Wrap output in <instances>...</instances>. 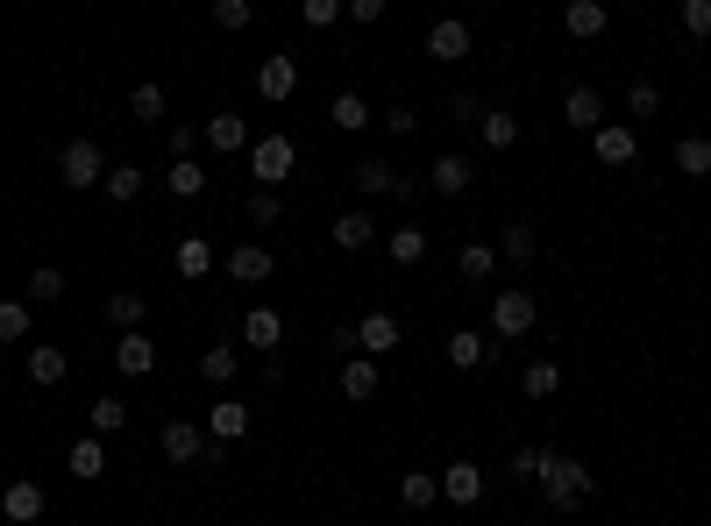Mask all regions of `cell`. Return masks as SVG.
<instances>
[{
  "mask_svg": "<svg viewBox=\"0 0 711 526\" xmlns=\"http://www.w3.org/2000/svg\"><path fill=\"white\" fill-rule=\"evenodd\" d=\"M655 108H662V86H655V79H633V93H626V114H641V122H647Z\"/></svg>",
  "mask_w": 711,
  "mask_h": 526,
  "instance_id": "44",
  "label": "cell"
},
{
  "mask_svg": "<svg viewBox=\"0 0 711 526\" xmlns=\"http://www.w3.org/2000/svg\"><path fill=\"white\" fill-rule=\"evenodd\" d=\"M200 135H207V149H221V157H242V149L256 143L242 114H207V128H200Z\"/></svg>",
  "mask_w": 711,
  "mask_h": 526,
  "instance_id": "11",
  "label": "cell"
},
{
  "mask_svg": "<svg viewBox=\"0 0 711 526\" xmlns=\"http://www.w3.org/2000/svg\"><path fill=\"white\" fill-rule=\"evenodd\" d=\"M29 299H0V342H29Z\"/></svg>",
  "mask_w": 711,
  "mask_h": 526,
  "instance_id": "35",
  "label": "cell"
},
{
  "mask_svg": "<svg viewBox=\"0 0 711 526\" xmlns=\"http://www.w3.org/2000/svg\"><path fill=\"white\" fill-rule=\"evenodd\" d=\"M356 186H363V192H399V164H391V157H370V164L356 171Z\"/></svg>",
  "mask_w": 711,
  "mask_h": 526,
  "instance_id": "36",
  "label": "cell"
},
{
  "mask_svg": "<svg viewBox=\"0 0 711 526\" xmlns=\"http://www.w3.org/2000/svg\"><path fill=\"white\" fill-rule=\"evenodd\" d=\"M541 499H548V513H577V505L591 499V470H584L577 456H548V470H541Z\"/></svg>",
  "mask_w": 711,
  "mask_h": 526,
  "instance_id": "1",
  "label": "cell"
},
{
  "mask_svg": "<svg viewBox=\"0 0 711 526\" xmlns=\"http://www.w3.org/2000/svg\"><path fill=\"white\" fill-rule=\"evenodd\" d=\"M278 342H285V321L270 306H249V313H242V349H264L270 356Z\"/></svg>",
  "mask_w": 711,
  "mask_h": 526,
  "instance_id": "18",
  "label": "cell"
},
{
  "mask_svg": "<svg viewBox=\"0 0 711 526\" xmlns=\"http://www.w3.org/2000/svg\"><path fill=\"white\" fill-rule=\"evenodd\" d=\"M342 14H349L356 29H377V22H385V0H349V8H342Z\"/></svg>",
  "mask_w": 711,
  "mask_h": 526,
  "instance_id": "49",
  "label": "cell"
},
{
  "mask_svg": "<svg viewBox=\"0 0 711 526\" xmlns=\"http://www.w3.org/2000/svg\"><path fill=\"white\" fill-rule=\"evenodd\" d=\"M65 370H71V356L57 349V342H36V349H29V384L51 392V384H65Z\"/></svg>",
  "mask_w": 711,
  "mask_h": 526,
  "instance_id": "20",
  "label": "cell"
},
{
  "mask_svg": "<svg viewBox=\"0 0 711 526\" xmlns=\"http://www.w3.org/2000/svg\"><path fill=\"white\" fill-rule=\"evenodd\" d=\"M385 257L391 264H420V257H427V228H391L385 235Z\"/></svg>",
  "mask_w": 711,
  "mask_h": 526,
  "instance_id": "30",
  "label": "cell"
},
{
  "mask_svg": "<svg viewBox=\"0 0 711 526\" xmlns=\"http://www.w3.org/2000/svg\"><path fill=\"white\" fill-rule=\"evenodd\" d=\"M470 157H456V149H448V157H434V171H427V186L434 192H448V200H456V192H470Z\"/></svg>",
  "mask_w": 711,
  "mask_h": 526,
  "instance_id": "22",
  "label": "cell"
},
{
  "mask_svg": "<svg viewBox=\"0 0 711 526\" xmlns=\"http://www.w3.org/2000/svg\"><path fill=\"white\" fill-rule=\"evenodd\" d=\"M51 299H65V270L36 264V270H29V306H51Z\"/></svg>",
  "mask_w": 711,
  "mask_h": 526,
  "instance_id": "33",
  "label": "cell"
},
{
  "mask_svg": "<svg viewBox=\"0 0 711 526\" xmlns=\"http://www.w3.org/2000/svg\"><path fill=\"white\" fill-rule=\"evenodd\" d=\"M327 122H335L342 135H363V128L377 122V108H370L363 93H335V100H327Z\"/></svg>",
  "mask_w": 711,
  "mask_h": 526,
  "instance_id": "21",
  "label": "cell"
},
{
  "mask_svg": "<svg viewBox=\"0 0 711 526\" xmlns=\"http://www.w3.org/2000/svg\"><path fill=\"white\" fill-rule=\"evenodd\" d=\"M143 313H149L143 292H114V299H108V321L121 327V335H143Z\"/></svg>",
  "mask_w": 711,
  "mask_h": 526,
  "instance_id": "31",
  "label": "cell"
},
{
  "mask_svg": "<svg viewBox=\"0 0 711 526\" xmlns=\"http://www.w3.org/2000/svg\"><path fill=\"white\" fill-rule=\"evenodd\" d=\"M563 29L577 43H591V36H604V29H612V8H604V0H569L563 8Z\"/></svg>",
  "mask_w": 711,
  "mask_h": 526,
  "instance_id": "16",
  "label": "cell"
},
{
  "mask_svg": "<svg viewBox=\"0 0 711 526\" xmlns=\"http://www.w3.org/2000/svg\"><path fill=\"white\" fill-rule=\"evenodd\" d=\"M214 22H221V29H249L256 8H249V0H214Z\"/></svg>",
  "mask_w": 711,
  "mask_h": 526,
  "instance_id": "47",
  "label": "cell"
},
{
  "mask_svg": "<svg viewBox=\"0 0 711 526\" xmlns=\"http://www.w3.org/2000/svg\"><path fill=\"white\" fill-rule=\"evenodd\" d=\"M477 499H484V470L470 456L448 462V470H442V505H477Z\"/></svg>",
  "mask_w": 711,
  "mask_h": 526,
  "instance_id": "13",
  "label": "cell"
},
{
  "mask_svg": "<svg viewBox=\"0 0 711 526\" xmlns=\"http://www.w3.org/2000/svg\"><path fill=\"white\" fill-rule=\"evenodd\" d=\"M171 264H178V278H186V284H200L207 270H214V243H207V235H186Z\"/></svg>",
  "mask_w": 711,
  "mask_h": 526,
  "instance_id": "24",
  "label": "cell"
},
{
  "mask_svg": "<svg viewBox=\"0 0 711 526\" xmlns=\"http://www.w3.org/2000/svg\"><path fill=\"white\" fill-rule=\"evenodd\" d=\"M399 499L413 505V513H427V505H442V477H427V470H406V477H399Z\"/></svg>",
  "mask_w": 711,
  "mask_h": 526,
  "instance_id": "26",
  "label": "cell"
},
{
  "mask_svg": "<svg viewBox=\"0 0 711 526\" xmlns=\"http://www.w3.org/2000/svg\"><path fill=\"white\" fill-rule=\"evenodd\" d=\"M498 257H512V264H526L534 257V228H526V221H512L506 235H498Z\"/></svg>",
  "mask_w": 711,
  "mask_h": 526,
  "instance_id": "41",
  "label": "cell"
},
{
  "mask_svg": "<svg viewBox=\"0 0 711 526\" xmlns=\"http://www.w3.org/2000/svg\"><path fill=\"white\" fill-rule=\"evenodd\" d=\"M448 363L456 370H484L491 363V342H484L477 327H456V335H448Z\"/></svg>",
  "mask_w": 711,
  "mask_h": 526,
  "instance_id": "23",
  "label": "cell"
},
{
  "mask_svg": "<svg viewBox=\"0 0 711 526\" xmlns=\"http://www.w3.org/2000/svg\"><path fill=\"white\" fill-rule=\"evenodd\" d=\"M349 335H356V356H370V363H377V356H391V349H399V321H391V313H363V321L349 327Z\"/></svg>",
  "mask_w": 711,
  "mask_h": 526,
  "instance_id": "7",
  "label": "cell"
},
{
  "mask_svg": "<svg viewBox=\"0 0 711 526\" xmlns=\"http://www.w3.org/2000/svg\"><path fill=\"white\" fill-rule=\"evenodd\" d=\"M327 243H335V249H349V257H356V249H370V243H377V221L363 214V206H349V214H335Z\"/></svg>",
  "mask_w": 711,
  "mask_h": 526,
  "instance_id": "17",
  "label": "cell"
},
{
  "mask_svg": "<svg viewBox=\"0 0 711 526\" xmlns=\"http://www.w3.org/2000/svg\"><path fill=\"white\" fill-rule=\"evenodd\" d=\"M221 270H229V278H235V284H264V278H270V270H278V257H270V249H264V243H235V249H229V257H221Z\"/></svg>",
  "mask_w": 711,
  "mask_h": 526,
  "instance_id": "8",
  "label": "cell"
},
{
  "mask_svg": "<svg viewBox=\"0 0 711 526\" xmlns=\"http://www.w3.org/2000/svg\"><path fill=\"white\" fill-rule=\"evenodd\" d=\"M563 122L577 135H598L604 128V93H598V86H569V93H563Z\"/></svg>",
  "mask_w": 711,
  "mask_h": 526,
  "instance_id": "6",
  "label": "cell"
},
{
  "mask_svg": "<svg viewBox=\"0 0 711 526\" xmlns=\"http://www.w3.org/2000/svg\"><path fill=\"white\" fill-rule=\"evenodd\" d=\"M534 321H541L534 292H526V284H498V299H491V335L498 342H520Z\"/></svg>",
  "mask_w": 711,
  "mask_h": 526,
  "instance_id": "3",
  "label": "cell"
},
{
  "mask_svg": "<svg viewBox=\"0 0 711 526\" xmlns=\"http://www.w3.org/2000/svg\"><path fill=\"white\" fill-rule=\"evenodd\" d=\"M256 93L264 100H292L299 93V57H264V65H256Z\"/></svg>",
  "mask_w": 711,
  "mask_h": 526,
  "instance_id": "9",
  "label": "cell"
},
{
  "mask_svg": "<svg viewBox=\"0 0 711 526\" xmlns=\"http://www.w3.org/2000/svg\"><path fill=\"white\" fill-rule=\"evenodd\" d=\"M591 149H598V164H612V171H619V164L641 157V135H633L626 122H604V128L591 135Z\"/></svg>",
  "mask_w": 711,
  "mask_h": 526,
  "instance_id": "12",
  "label": "cell"
},
{
  "mask_svg": "<svg viewBox=\"0 0 711 526\" xmlns=\"http://www.w3.org/2000/svg\"><path fill=\"white\" fill-rule=\"evenodd\" d=\"M413 122H420L413 108H391V114H385V128H391V135H413Z\"/></svg>",
  "mask_w": 711,
  "mask_h": 526,
  "instance_id": "50",
  "label": "cell"
},
{
  "mask_svg": "<svg viewBox=\"0 0 711 526\" xmlns=\"http://www.w3.org/2000/svg\"><path fill=\"white\" fill-rule=\"evenodd\" d=\"M278 214H285V206H278V192H249V221H256V228H270Z\"/></svg>",
  "mask_w": 711,
  "mask_h": 526,
  "instance_id": "48",
  "label": "cell"
},
{
  "mask_svg": "<svg viewBox=\"0 0 711 526\" xmlns=\"http://www.w3.org/2000/svg\"><path fill=\"white\" fill-rule=\"evenodd\" d=\"M143 164H108V178H100V192H108V200H121V206H129L135 200V192H143Z\"/></svg>",
  "mask_w": 711,
  "mask_h": 526,
  "instance_id": "28",
  "label": "cell"
},
{
  "mask_svg": "<svg viewBox=\"0 0 711 526\" xmlns=\"http://www.w3.org/2000/svg\"><path fill=\"white\" fill-rule=\"evenodd\" d=\"M129 122H164V86H135L129 93Z\"/></svg>",
  "mask_w": 711,
  "mask_h": 526,
  "instance_id": "39",
  "label": "cell"
},
{
  "mask_svg": "<svg viewBox=\"0 0 711 526\" xmlns=\"http://www.w3.org/2000/svg\"><path fill=\"white\" fill-rule=\"evenodd\" d=\"M477 128H484V143H491V149H512V143H520V114H506V108H484Z\"/></svg>",
  "mask_w": 711,
  "mask_h": 526,
  "instance_id": "29",
  "label": "cell"
},
{
  "mask_svg": "<svg viewBox=\"0 0 711 526\" xmlns=\"http://www.w3.org/2000/svg\"><path fill=\"white\" fill-rule=\"evenodd\" d=\"M676 22H684V36H711V0H684Z\"/></svg>",
  "mask_w": 711,
  "mask_h": 526,
  "instance_id": "45",
  "label": "cell"
},
{
  "mask_svg": "<svg viewBox=\"0 0 711 526\" xmlns=\"http://www.w3.org/2000/svg\"><path fill=\"white\" fill-rule=\"evenodd\" d=\"M242 434H249V405L242 399H214L207 405V441L229 448V441H242Z\"/></svg>",
  "mask_w": 711,
  "mask_h": 526,
  "instance_id": "10",
  "label": "cell"
},
{
  "mask_svg": "<svg viewBox=\"0 0 711 526\" xmlns=\"http://www.w3.org/2000/svg\"><path fill=\"white\" fill-rule=\"evenodd\" d=\"M57 171H65L71 192H86V186H100V178H108V157H100L93 135H71V143L57 149Z\"/></svg>",
  "mask_w": 711,
  "mask_h": 526,
  "instance_id": "4",
  "label": "cell"
},
{
  "mask_svg": "<svg viewBox=\"0 0 711 526\" xmlns=\"http://www.w3.org/2000/svg\"><path fill=\"white\" fill-rule=\"evenodd\" d=\"M299 22H307V29H335L342 22V0H307V8H299Z\"/></svg>",
  "mask_w": 711,
  "mask_h": 526,
  "instance_id": "46",
  "label": "cell"
},
{
  "mask_svg": "<svg viewBox=\"0 0 711 526\" xmlns=\"http://www.w3.org/2000/svg\"><path fill=\"white\" fill-rule=\"evenodd\" d=\"M676 171H690V178L711 171V143L704 135H684V143H676Z\"/></svg>",
  "mask_w": 711,
  "mask_h": 526,
  "instance_id": "37",
  "label": "cell"
},
{
  "mask_svg": "<svg viewBox=\"0 0 711 526\" xmlns=\"http://www.w3.org/2000/svg\"><path fill=\"white\" fill-rule=\"evenodd\" d=\"M427 57H434V65H456V57H470V22H456V14H448V22H434V29H427Z\"/></svg>",
  "mask_w": 711,
  "mask_h": 526,
  "instance_id": "14",
  "label": "cell"
},
{
  "mask_svg": "<svg viewBox=\"0 0 711 526\" xmlns=\"http://www.w3.org/2000/svg\"><path fill=\"white\" fill-rule=\"evenodd\" d=\"M249 171H256V186H264V192H278L285 178L299 171V143H292V135H256V143H249Z\"/></svg>",
  "mask_w": 711,
  "mask_h": 526,
  "instance_id": "2",
  "label": "cell"
},
{
  "mask_svg": "<svg viewBox=\"0 0 711 526\" xmlns=\"http://www.w3.org/2000/svg\"><path fill=\"white\" fill-rule=\"evenodd\" d=\"M235 363H242L235 342H214V349L200 356V378H207V384H229V378H235Z\"/></svg>",
  "mask_w": 711,
  "mask_h": 526,
  "instance_id": "34",
  "label": "cell"
},
{
  "mask_svg": "<svg viewBox=\"0 0 711 526\" xmlns=\"http://www.w3.org/2000/svg\"><path fill=\"white\" fill-rule=\"evenodd\" d=\"M129 427V399H93V434H121Z\"/></svg>",
  "mask_w": 711,
  "mask_h": 526,
  "instance_id": "42",
  "label": "cell"
},
{
  "mask_svg": "<svg viewBox=\"0 0 711 526\" xmlns=\"http://www.w3.org/2000/svg\"><path fill=\"white\" fill-rule=\"evenodd\" d=\"M114 370L121 378H149V370H157V342L149 335H121L114 342Z\"/></svg>",
  "mask_w": 711,
  "mask_h": 526,
  "instance_id": "19",
  "label": "cell"
},
{
  "mask_svg": "<svg viewBox=\"0 0 711 526\" xmlns=\"http://www.w3.org/2000/svg\"><path fill=\"white\" fill-rule=\"evenodd\" d=\"M71 477H79V484H93V477H108V448H100V434H86V441H71Z\"/></svg>",
  "mask_w": 711,
  "mask_h": 526,
  "instance_id": "25",
  "label": "cell"
},
{
  "mask_svg": "<svg viewBox=\"0 0 711 526\" xmlns=\"http://www.w3.org/2000/svg\"><path fill=\"white\" fill-rule=\"evenodd\" d=\"M164 192H171V200H200V192H207V171L192 157H178L171 171H164Z\"/></svg>",
  "mask_w": 711,
  "mask_h": 526,
  "instance_id": "27",
  "label": "cell"
},
{
  "mask_svg": "<svg viewBox=\"0 0 711 526\" xmlns=\"http://www.w3.org/2000/svg\"><path fill=\"white\" fill-rule=\"evenodd\" d=\"M463 278H491V270H498V243H463Z\"/></svg>",
  "mask_w": 711,
  "mask_h": 526,
  "instance_id": "38",
  "label": "cell"
},
{
  "mask_svg": "<svg viewBox=\"0 0 711 526\" xmlns=\"http://www.w3.org/2000/svg\"><path fill=\"white\" fill-rule=\"evenodd\" d=\"M526 399H555V392H563V370H555V363H526Z\"/></svg>",
  "mask_w": 711,
  "mask_h": 526,
  "instance_id": "40",
  "label": "cell"
},
{
  "mask_svg": "<svg viewBox=\"0 0 711 526\" xmlns=\"http://www.w3.org/2000/svg\"><path fill=\"white\" fill-rule=\"evenodd\" d=\"M377 392V363L370 356H349V363H342V399H370Z\"/></svg>",
  "mask_w": 711,
  "mask_h": 526,
  "instance_id": "32",
  "label": "cell"
},
{
  "mask_svg": "<svg viewBox=\"0 0 711 526\" xmlns=\"http://www.w3.org/2000/svg\"><path fill=\"white\" fill-rule=\"evenodd\" d=\"M0 519L8 526H36L43 519V484L36 477H14V484L0 491Z\"/></svg>",
  "mask_w": 711,
  "mask_h": 526,
  "instance_id": "5",
  "label": "cell"
},
{
  "mask_svg": "<svg viewBox=\"0 0 711 526\" xmlns=\"http://www.w3.org/2000/svg\"><path fill=\"white\" fill-rule=\"evenodd\" d=\"M164 456L171 462H207V427H192V419H164Z\"/></svg>",
  "mask_w": 711,
  "mask_h": 526,
  "instance_id": "15",
  "label": "cell"
},
{
  "mask_svg": "<svg viewBox=\"0 0 711 526\" xmlns=\"http://www.w3.org/2000/svg\"><path fill=\"white\" fill-rule=\"evenodd\" d=\"M548 456H555V448H520V456H512V477H520V484H541Z\"/></svg>",
  "mask_w": 711,
  "mask_h": 526,
  "instance_id": "43",
  "label": "cell"
}]
</instances>
